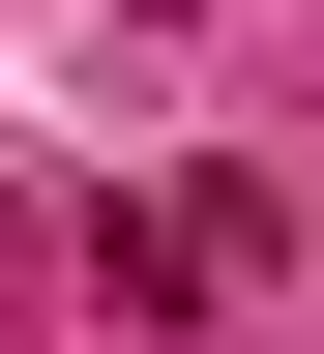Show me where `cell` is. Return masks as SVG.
Listing matches in <instances>:
<instances>
[{
	"label": "cell",
	"mask_w": 324,
	"mask_h": 354,
	"mask_svg": "<svg viewBox=\"0 0 324 354\" xmlns=\"http://www.w3.org/2000/svg\"><path fill=\"white\" fill-rule=\"evenodd\" d=\"M88 266H118V295H236V266H265V177H148Z\"/></svg>",
	"instance_id": "cell-1"
}]
</instances>
